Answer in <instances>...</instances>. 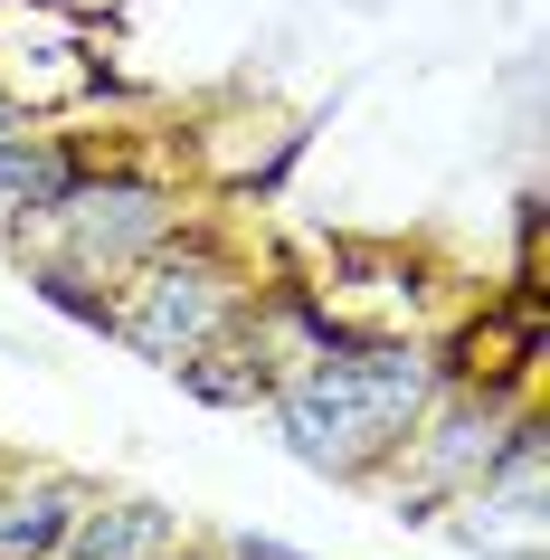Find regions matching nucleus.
Wrapping results in <instances>:
<instances>
[{
	"label": "nucleus",
	"instance_id": "obj_1",
	"mask_svg": "<svg viewBox=\"0 0 550 560\" xmlns=\"http://www.w3.org/2000/svg\"><path fill=\"white\" fill-rule=\"evenodd\" d=\"M428 399H436L428 332H342L323 361H304L266 389V418H276V446L304 475L361 494Z\"/></svg>",
	"mask_w": 550,
	"mask_h": 560
},
{
	"label": "nucleus",
	"instance_id": "obj_2",
	"mask_svg": "<svg viewBox=\"0 0 550 560\" xmlns=\"http://www.w3.org/2000/svg\"><path fill=\"white\" fill-rule=\"evenodd\" d=\"M190 219H200V200H190L180 152H162L152 133H95L86 162H77V180L58 190V209H48L10 257H67V266H86V276H105V285H124V276H133L162 237H180Z\"/></svg>",
	"mask_w": 550,
	"mask_h": 560
},
{
	"label": "nucleus",
	"instance_id": "obj_3",
	"mask_svg": "<svg viewBox=\"0 0 550 560\" xmlns=\"http://www.w3.org/2000/svg\"><path fill=\"white\" fill-rule=\"evenodd\" d=\"M247 304H257V257L237 247V229L219 209H200L190 229L162 237V247L115 285V332H105V342H124V352L152 361V371H180L190 352L229 342V332L247 324Z\"/></svg>",
	"mask_w": 550,
	"mask_h": 560
},
{
	"label": "nucleus",
	"instance_id": "obj_4",
	"mask_svg": "<svg viewBox=\"0 0 550 560\" xmlns=\"http://www.w3.org/2000/svg\"><path fill=\"white\" fill-rule=\"evenodd\" d=\"M513 409H522V399H493V389H456V381H436V399L408 418V438L389 446V466H379L361 494H371L399 532H436V513H446V503L475 485V466H484L493 428H503Z\"/></svg>",
	"mask_w": 550,
	"mask_h": 560
},
{
	"label": "nucleus",
	"instance_id": "obj_5",
	"mask_svg": "<svg viewBox=\"0 0 550 560\" xmlns=\"http://www.w3.org/2000/svg\"><path fill=\"white\" fill-rule=\"evenodd\" d=\"M323 295V314L342 332H436V266L408 257V247H371V237H342L323 276H304Z\"/></svg>",
	"mask_w": 550,
	"mask_h": 560
},
{
	"label": "nucleus",
	"instance_id": "obj_6",
	"mask_svg": "<svg viewBox=\"0 0 550 560\" xmlns=\"http://www.w3.org/2000/svg\"><path fill=\"white\" fill-rule=\"evenodd\" d=\"M86 115H10L0 124V247H20V237L58 209V190L77 180V162H86Z\"/></svg>",
	"mask_w": 550,
	"mask_h": 560
},
{
	"label": "nucleus",
	"instance_id": "obj_7",
	"mask_svg": "<svg viewBox=\"0 0 550 560\" xmlns=\"http://www.w3.org/2000/svg\"><path fill=\"white\" fill-rule=\"evenodd\" d=\"M436 532L475 560H550V475H513V485H465Z\"/></svg>",
	"mask_w": 550,
	"mask_h": 560
},
{
	"label": "nucleus",
	"instance_id": "obj_8",
	"mask_svg": "<svg viewBox=\"0 0 550 560\" xmlns=\"http://www.w3.org/2000/svg\"><path fill=\"white\" fill-rule=\"evenodd\" d=\"M95 485L77 466H0V560H58L67 532H77V503Z\"/></svg>",
	"mask_w": 550,
	"mask_h": 560
},
{
	"label": "nucleus",
	"instance_id": "obj_9",
	"mask_svg": "<svg viewBox=\"0 0 550 560\" xmlns=\"http://www.w3.org/2000/svg\"><path fill=\"white\" fill-rule=\"evenodd\" d=\"M190 532V513L162 494H115V485H95L86 503H77V532H67L58 560H162Z\"/></svg>",
	"mask_w": 550,
	"mask_h": 560
},
{
	"label": "nucleus",
	"instance_id": "obj_10",
	"mask_svg": "<svg viewBox=\"0 0 550 560\" xmlns=\"http://www.w3.org/2000/svg\"><path fill=\"white\" fill-rule=\"evenodd\" d=\"M180 381V399H190V409H219V418H257L266 409V389H276V361L257 352V342H247V324L229 332V342H209V352H190L172 371Z\"/></svg>",
	"mask_w": 550,
	"mask_h": 560
},
{
	"label": "nucleus",
	"instance_id": "obj_11",
	"mask_svg": "<svg viewBox=\"0 0 550 560\" xmlns=\"http://www.w3.org/2000/svg\"><path fill=\"white\" fill-rule=\"evenodd\" d=\"M20 285H30L58 324H77V332H115V285L105 276H86V266H67V257H20Z\"/></svg>",
	"mask_w": 550,
	"mask_h": 560
},
{
	"label": "nucleus",
	"instance_id": "obj_12",
	"mask_svg": "<svg viewBox=\"0 0 550 560\" xmlns=\"http://www.w3.org/2000/svg\"><path fill=\"white\" fill-rule=\"evenodd\" d=\"M219 541V560H314V551H294L285 532H266V523H229V532H209Z\"/></svg>",
	"mask_w": 550,
	"mask_h": 560
},
{
	"label": "nucleus",
	"instance_id": "obj_13",
	"mask_svg": "<svg viewBox=\"0 0 550 560\" xmlns=\"http://www.w3.org/2000/svg\"><path fill=\"white\" fill-rule=\"evenodd\" d=\"M162 560H219V541H209V532H180V541H172Z\"/></svg>",
	"mask_w": 550,
	"mask_h": 560
},
{
	"label": "nucleus",
	"instance_id": "obj_14",
	"mask_svg": "<svg viewBox=\"0 0 550 560\" xmlns=\"http://www.w3.org/2000/svg\"><path fill=\"white\" fill-rule=\"evenodd\" d=\"M10 115H20V105H10V95H0V124H10Z\"/></svg>",
	"mask_w": 550,
	"mask_h": 560
},
{
	"label": "nucleus",
	"instance_id": "obj_15",
	"mask_svg": "<svg viewBox=\"0 0 550 560\" xmlns=\"http://www.w3.org/2000/svg\"><path fill=\"white\" fill-rule=\"evenodd\" d=\"M0 466H10V456H0Z\"/></svg>",
	"mask_w": 550,
	"mask_h": 560
}]
</instances>
